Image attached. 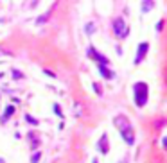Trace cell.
Masks as SVG:
<instances>
[{"label":"cell","mask_w":167,"mask_h":163,"mask_svg":"<svg viewBox=\"0 0 167 163\" xmlns=\"http://www.w3.org/2000/svg\"><path fill=\"white\" fill-rule=\"evenodd\" d=\"M88 56H92L93 59H95L97 63H99V66H104V65H108V63H110V59H108V57H104L102 54H99L93 47H90V48H88Z\"/></svg>","instance_id":"cell-3"},{"label":"cell","mask_w":167,"mask_h":163,"mask_svg":"<svg viewBox=\"0 0 167 163\" xmlns=\"http://www.w3.org/2000/svg\"><path fill=\"white\" fill-rule=\"evenodd\" d=\"M13 74H15V75H13L15 79H18V77H22V72H18V70H13Z\"/></svg>","instance_id":"cell-13"},{"label":"cell","mask_w":167,"mask_h":163,"mask_svg":"<svg viewBox=\"0 0 167 163\" xmlns=\"http://www.w3.org/2000/svg\"><path fill=\"white\" fill-rule=\"evenodd\" d=\"M0 163H4V160H2V158H0Z\"/></svg>","instance_id":"cell-17"},{"label":"cell","mask_w":167,"mask_h":163,"mask_svg":"<svg viewBox=\"0 0 167 163\" xmlns=\"http://www.w3.org/2000/svg\"><path fill=\"white\" fill-rule=\"evenodd\" d=\"M115 126L122 131V129H126V127H131V124H129V120L126 118V117H122V115H119L117 118H115Z\"/></svg>","instance_id":"cell-6"},{"label":"cell","mask_w":167,"mask_h":163,"mask_svg":"<svg viewBox=\"0 0 167 163\" xmlns=\"http://www.w3.org/2000/svg\"><path fill=\"white\" fill-rule=\"evenodd\" d=\"M41 158L40 152H36V154H33V158H31V163H38V160Z\"/></svg>","instance_id":"cell-11"},{"label":"cell","mask_w":167,"mask_h":163,"mask_svg":"<svg viewBox=\"0 0 167 163\" xmlns=\"http://www.w3.org/2000/svg\"><path fill=\"white\" fill-rule=\"evenodd\" d=\"M120 135H122L124 142H126L128 145H133V144H135V133H133V129H131V127L122 129V131H120Z\"/></svg>","instance_id":"cell-4"},{"label":"cell","mask_w":167,"mask_h":163,"mask_svg":"<svg viewBox=\"0 0 167 163\" xmlns=\"http://www.w3.org/2000/svg\"><path fill=\"white\" fill-rule=\"evenodd\" d=\"M135 90V102H137L138 108L148 104V84L145 83H137L133 86Z\"/></svg>","instance_id":"cell-1"},{"label":"cell","mask_w":167,"mask_h":163,"mask_svg":"<svg viewBox=\"0 0 167 163\" xmlns=\"http://www.w3.org/2000/svg\"><path fill=\"white\" fill-rule=\"evenodd\" d=\"M148 43H140L138 45V50H137V56H135V65H138L140 61H142V57L145 56V52H148Z\"/></svg>","instance_id":"cell-5"},{"label":"cell","mask_w":167,"mask_h":163,"mask_svg":"<svg viewBox=\"0 0 167 163\" xmlns=\"http://www.w3.org/2000/svg\"><path fill=\"white\" fill-rule=\"evenodd\" d=\"M25 118H27V122H29V124H34V126L38 124V120H36V118H33V117H31V115H27Z\"/></svg>","instance_id":"cell-12"},{"label":"cell","mask_w":167,"mask_h":163,"mask_svg":"<svg viewBox=\"0 0 167 163\" xmlns=\"http://www.w3.org/2000/svg\"><path fill=\"white\" fill-rule=\"evenodd\" d=\"M99 72L102 74V77H106V79H111L113 75H115V74H113L111 70H108L106 66H99Z\"/></svg>","instance_id":"cell-8"},{"label":"cell","mask_w":167,"mask_h":163,"mask_svg":"<svg viewBox=\"0 0 167 163\" xmlns=\"http://www.w3.org/2000/svg\"><path fill=\"white\" fill-rule=\"evenodd\" d=\"M164 147H165V149H167V136H165V138H164Z\"/></svg>","instance_id":"cell-16"},{"label":"cell","mask_w":167,"mask_h":163,"mask_svg":"<svg viewBox=\"0 0 167 163\" xmlns=\"http://www.w3.org/2000/svg\"><path fill=\"white\" fill-rule=\"evenodd\" d=\"M99 151L102 152V154H106V152H108V136L106 135H102L101 140H99Z\"/></svg>","instance_id":"cell-7"},{"label":"cell","mask_w":167,"mask_h":163,"mask_svg":"<svg viewBox=\"0 0 167 163\" xmlns=\"http://www.w3.org/2000/svg\"><path fill=\"white\" fill-rule=\"evenodd\" d=\"M92 163H97V161H95V160H93V161H92Z\"/></svg>","instance_id":"cell-18"},{"label":"cell","mask_w":167,"mask_h":163,"mask_svg":"<svg viewBox=\"0 0 167 163\" xmlns=\"http://www.w3.org/2000/svg\"><path fill=\"white\" fill-rule=\"evenodd\" d=\"M13 113H15V108H13V106H9V108L6 109V113H4V120H7V118L11 117Z\"/></svg>","instance_id":"cell-10"},{"label":"cell","mask_w":167,"mask_h":163,"mask_svg":"<svg viewBox=\"0 0 167 163\" xmlns=\"http://www.w3.org/2000/svg\"><path fill=\"white\" fill-rule=\"evenodd\" d=\"M113 32H115L119 38L128 36V27H126V23H124L122 18H115V20H113Z\"/></svg>","instance_id":"cell-2"},{"label":"cell","mask_w":167,"mask_h":163,"mask_svg":"<svg viewBox=\"0 0 167 163\" xmlns=\"http://www.w3.org/2000/svg\"><path fill=\"white\" fill-rule=\"evenodd\" d=\"M45 75H49V77H56V75L52 74V72H49V70H45Z\"/></svg>","instance_id":"cell-15"},{"label":"cell","mask_w":167,"mask_h":163,"mask_svg":"<svg viewBox=\"0 0 167 163\" xmlns=\"http://www.w3.org/2000/svg\"><path fill=\"white\" fill-rule=\"evenodd\" d=\"M86 30H88V34H92V30H93V23H88V25H86Z\"/></svg>","instance_id":"cell-14"},{"label":"cell","mask_w":167,"mask_h":163,"mask_svg":"<svg viewBox=\"0 0 167 163\" xmlns=\"http://www.w3.org/2000/svg\"><path fill=\"white\" fill-rule=\"evenodd\" d=\"M153 6H154V2H151V0H145V2H142V13H148V11H151V9H153Z\"/></svg>","instance_id":"cell-9"}]
</instances>
